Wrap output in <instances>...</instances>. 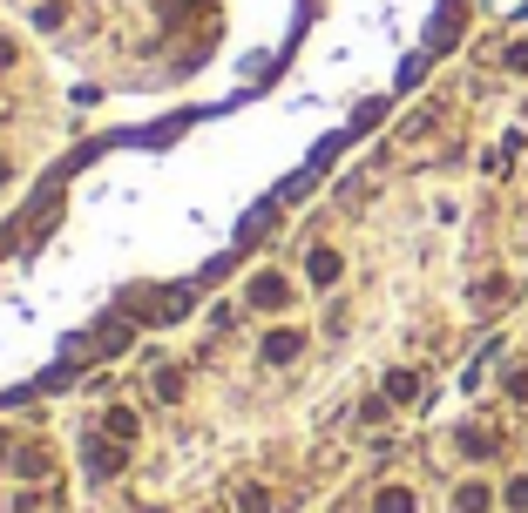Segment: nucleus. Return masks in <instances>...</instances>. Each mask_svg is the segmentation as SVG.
I'll use <instances>...</instances> for the list:
<instances>
[{"instance_id":"f257e3e1","label":"nucleus","mask_w":528,"mask_h":513,"mask_svg":"<svg viewBox=\"0 0 528 513\" xmlns=\"http://www.w3.org/2000/svg\"><path fill=\"white\" fill-rule=\"evenodd\" d=\"M244 298L258 304V311H285V304H292V277H285V271H258L244 284Z\"/></svg>"},{"instance_id":"f03ea898","label":"nucleus","mask_w":528,"mask_h":513,"mask_svg":"<svg viewBox=\"0 0 528 513\" xmlns=\"http://www.w3.org/2000/svg\"><path fill=\"white\" fill-rule=\"evenodd\" d=\"M305 351V332H271L264 338V365H292Z\"/></svg>"},{"instance_id":"7ed1b4c3","label":"nucleus","mask_w":528,"mask_h":513,"mask_svg":"<svg viewBox=\"0 0 528 513\" xmlns=\"http://www.w3.org/2000/svg\"><path fill=\"white\" fill-rule=\"evenodd\" d=\"M339 271H345V264H339V250H326V243H319V250L305 256V277H311V284H339Z\"/></svg>"},{"instance_id":"20e7f679","label":"nucleus","mask_w":528,"mask_h":513,"mask_svg":"<svg viewBox=\"0 0 528 513\" xmlns=\"http://www.w3.org/2000/svg\"><path fill=\"white\" fill-rule=\"evenodd\" d=\"M373 513H413V486H379Z\"/></svg>"},{"instance_id":"39448f33","label":"nucleus","mask_w":528,"mask_h":513,"mask_svg":"<svg viewBox=\"0 0 528 513\" xmlns=\"http://www.w3.org/2000/svg\"><path fill=\"white\" fill-rule=\"evenodd\" d=\"M488 500H495V493L474 480V486H461V493H454V507H461V513H488Z\"/></svg>"},{"instance_id":"423d86ee","label":"nucleus","mask_w":528,"mask_h":513,"mask_svg":"<svg viewBox=\"0 0 528 513\" xmlns=\"http://www.w3.org/2000/svg\"><path fill=\"white\" fill-rule=\"evenodd\" d=\"M501 507H508V513H528V473H515V480L501 486Z\"/></svg>"},{"instance_id":"0eeeda50","label":"nucleus","mask_w":528,"mask_h":513,"mask_svg":"<svg viewBox=\"0 0 528 513\" xmlns=\"http://www.w3.org/2000/svg\"><path fill=\"white\" fill-rule=\"evenodd\" d=\"M420 392V372H393L387 378V399H413Z\"/></svg>"},{"instance_id":"6e6552de","label":"nucleus","mask_w":528,"mask_h":513,"mask_svg":"<svg viewBox=\"0 0 528 513\" xmlns=\"http://www.w3.org/2000/svg\"><path fill=\"white\" fill-rule=\"evenodd\" d=\"M109 433H115V439H136V412H129V406H109Z\"/></svg>"},{"instance_id":"1a4fd4ad","label":"nucleus","mask_w":528,"mask_h":513,"mask_svg":"<svg viewBox=\"0 0 528 513\" xmlns=\"http://www.w3.org/2000/svg\"><path fill=\"white\" fill-rule=\"evenodd\" d=\"M508 298V277H481V304H501Z\"/></svg>"},{"instance_id":"9d476101","label":"nucleus","mask_w":528,"mask_h":513,"mask_svg":"<svg viewBox=\"0 0 528 513\" xmlns=\"http://www.w3.org/2000/svg\"><path fill=\"white\" fill-rule=\"evenodd\" d=\"M501 61H508V75H528V41H515V47H508Z\"/></svg>"},{"instance_id":"9b49d317","label":"nucleus","mask_w":528,"mask_h":513,"mask_svg":"<svg viewBox=\"0 0 528 513\" xmlns=\"http://www.w3.org/2000/svg\"><path fill=\"white\" fill-rule=\"evenodd\" d=\"M508 399H528V372H515V378H508Z\"/></svg>"},{"instance_id":"f8f14e48","label":"nucleus","mask_w":528,"mask_h":513,"mask_svg":"<svg viewBox=\"0 0 528 513\" xmlns=\"http://www.w3.org/2000/svg\"><path fill=\"white\" fill-rule=\"evenodd\" d=\"M7 176H14V163H7V156H0V182H7Z\"/></svg>"}]
</instances>
